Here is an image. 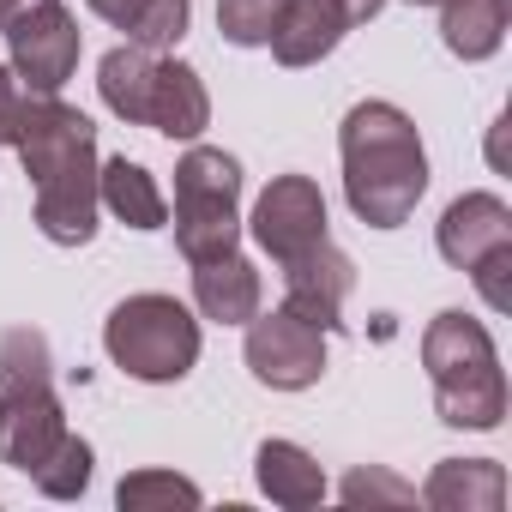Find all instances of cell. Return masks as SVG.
<instances>
[{"label": "cell", "mask_w": 512, "mask_h": 512, "mask_svg": "<svg viewBox=\"0 0 512 512\" xmlns=\"http://www.w3.org/2000/svg\"><path fill=\"white\" fill-rule=\"evenodd\" d=\"M97 199L127 229H163L169 223V199H163V187L145 163H127V157L97 163Z\"/></svg>", "instance_id": "cell-17"}, {"label": "cell", "mask_w": 512, "mask_h": 512, "mask_svg": "<svg viewBox=\"0 0 512 512\" xmlns=\"http://www.w3.org/2000/svg\"><path fill=\"white\" fill-rule=\"evenodd\" d=\"M193 302L217 326H247L253 314H260V272H253V260H241V253L199 260L193 266Z\"/></svg>", "instance_id": "cell-14"}, {"label": "cell", "mask_w": 512, "mask_h": 512, "mask_svg": "<svg viewBox=\"0 0 512 512\" xmlns=\"http://www.w3.org/2000/svg\"><path fill=\"white\" fill-rule=\"evenodd\" d=\"M247 368L272 392H308L326 374V332L308 326L302 314H253L247 320Z\"/></svg>", "instance_id": "cell-9"}, {"label": "cell", "mask_w": 512, "mask_h": 512, "mask_svg": "<svg viewBox=\"0 0 512 512\" xmlns=\"http://www.w3.org/2000/svg\"><path fill=\"white\" fill-rule=\"evenodd\" d=\"M278 272H284V308H290V314H302V320L320 326V332H338V326H344V302H350L356 266L332 247V235H326L320 247L296 253V260H284Z\"/></svg>", "instance_id": "cell-11"}, {"label": "cell", "mask_w": 512, "mask_h": 512, "mask_svg": "<svg viewBox=\"0 0 512 512\" xmlns=\"http://www.w3.org/2000/svg\"><path fill=\"white\" fill-rule=\"evenodd\" d=\"M410 7H446V0H410Z\"/></svg>", "instance_id": "cell-28"}, {"label": "cell", "mask_w": 512, "mask_h": 512, "mask_svg": "<svg viewBox=\"0 0 512 512\" xmlns=\"http://www.w3.org/2000/svg\"><path fill=\"white\" fill-rule=\"evenodd\" d=\"M19 7H31V0H0V25H7V19H13Z\"/></svg>", "instance_id": "cell-27"}, {"label": "cell", "mask_w": 512, "mask_h": 512, "mask_svg": "<svg viewBox=\"0 0 512 512\" xmlns=\"http://www.w3.org/2000/svg\"><path fill=\"white\" fill-rule=\"evenodd\" d=\"M338 494H344L350 506H410V500H416V488L398 482V476H386V470H350Z\"/></svg>", "instance_id": "cell-23"}, {"label": "cell", "mask_w": 512, "mask_h": 512, "mask_svg": "<svg viewBox=\"0 0 512 512\" xmlns=\"http://www.w3.org/2000/svg\"><path fill=\"white\" fill-rule=\"evenodd\" d=\"M338 7H344V19H350V25H368V19L386 7V0H338Z\"/></svg>", "instance_id": "cell-26"}, {"label": "cell", "mask_w": 512, "mask_h": 512, "mask_svg": "<svg viewBox=\"0 0 512 512\" xmlns=\"http://www.w3.org/2000/svg\"><path fill=\"white\" fill-rule=\"evenodd\" d=\"M121 512H163V506H199V482L175 476V470H133L115 488Z\"/></svg>", "instance_id": "cell-21"}, {"label": "cell", "mask_w": 512, "mask_h": 512, "mask_svg": "<svg viewBox=\"0 0 512 512\" xmlns=\"http://www.w3.org/2000/svg\"><path fill=\"white\" fill-rule=\"evenodd\" d=\"M13 151L25 157V175L37 187V229L55 247H85L97 235V127L61 97H31L19 109Z\"/></svg>", "instance_id": "cell-1"}, {"label": "cell", "mask_w": 512, "mask_h": 512, "mask_svg": "<svg viewBox=\"0 0 512 512\" xmlns=\"http://www.w3.org/2000/svg\"><path fill=\"white\" fill-rule=\"evenodd\" d=\"M253 241H260L272 260H296V253L326 241V193L308 175H278L260 205H253Z\"/></svg>", "instance_id": "cell-10"}, {"label": "cell", "mask_w": 512, "mask_h": 512, "mask_svg": "<svg viewBox=\"0 0 512 512\" xmlns=\"http://www.w3.org/2000/svg\"><path fill=\"white\" fill-rule=\"evenodd\" d=\"M422 506L434 512H500L506 506V470L494 458H440L422 482Z\"/></svg>", "instance_id": "cell-15"}, {"label": "cell", "mask_w": 512, "mask_h": 512, "mask_svg": "<svg viewBox=\"0 0 512 512\" xmlns=\"http://www.w3.org/2000/svg\"><path fill=\"white\" fill-rule=\"evenodd\" d=\"M440 260L446 266H458V272H476L488 253H500V247H512V211H506V199L500 193H464V199H452L446 205V217H440Z\"/></svg>", "instance_id": "cell-12"}, {"label": "cell", "mask_w": 512, "mask_h": 512, "mask_svg": "<svg viewBox=\"0 0 512 512\" xmlns=\"http://www.w3.org/2000/svg\"><path fill=\"white\" fill-rule=\"evenodd\" d=\"M284 13V0H217V31L235 49H260Z\"/></svg>", "instance_id": "cell-22"}, {"label": "cell", "mask_w": 512, "mask_h": 512, "mask_svg": "<svg viewBox=\"0 0 512 512\" xmlns=\"http://www.w3.org/2000/svg\"><path fill=\"white\" fill-rule=\"evenodd\" d=\"M344 31H356V25L344 19L338 0H284V13H278L266 43H272L278 67H314L344 43Z\"/></svg>", "instance_id": "cell-13"}, {"label": "cell", "mask_w": 512, "mask_h": 512, "mask_svg": "<svg viewBox=\"0 0 512 512\" xmlns=\"http://www.w3.org/2000/svg\"><path fill=\"white\" fill-rule=\"evenodd\" d=\"M103 350L127 380L145 386H175L193 374L199 362V320L175 302V296H127L109 320H103Z\"/></svg>", "instance_id": "cell-6"}, {"label": "cell", "mask_w": 512, "mask_h": 512, "mask_svg": "<svg viewBox=\"0 0 512 512\" xmlns=\"http://www.w3.org/2000/svg\"><path fill=\"white\" fill-rule=\"evenodd\" d=\"M506 272H512V247L488 253V260L470 272V278H476V290H482V302H488L494 314H506V308H512V278H506Z\"/></svg>", "instance_id": "cell-24"}, {"label": "cell", "mask_w": 512, "mask_h": 512, "mask_svg": "<svg viewBox=\"0 0 512 512\" xmlns=\"http://www.w3.org/2000/svg\"><path fill=\"white\" fill-rule=\"evenodd\" d=\"M0 37H7L13 79L31 97H61V85L73 79L79 49H85L79 19L61 7V0H31V7H19L7 25H0Z\"/></svg>", "instance_id": "cell-8"}, {"label": "cell", "mask_w": 512, "mask_h": 512, "mask_svg": "<svg viewBox=\"0 0 512 512\" xmlns=\"http://www.w3.org/2000/svg\"><path fill=\"white\" fill-rule=\"evenodd\" d=\"M338 151H344V199L368 229H398L410 223V211L428 193V151L416 121L398 103H356L338 127Z\"/></svg>", "instance_id": "cell-2"}, {"label": "cell", "mask_w": 512, "mask_h": 512, "mask_svg": "<svg viewBox=\"0 0 512 512\" xmlns=\"http://www.w3.org/2000/svg\"><path fill=\"white\" fill-rule=\"evenodd\" d=\"M422 368L434 380V410L446 428H476V434L500 428L506 374H500V350L482 320H470L464 308L434 314L422 332Z\"/></svg>", "instance_id": "cell-3"}, {"label": "cell", "mask_w": 512, "mask_h": 512, "mask_svg": "<svg viewBox=\"0 0 512 512\" xmlns=\"http://www.w3.org/2000/svg\"><path fill=\"white\" fill-rule=\"evenodd\" d=\"M91 464H97V452H91V440H79L73 428H67V440L31 470V482L49 494V500H79L85 488H91Z\"/></svg>", "instance_id": "cell-20"}, {"label": "cell", "mask_w": 512, "mask_h": 512, "mask_svg": "<svg viewBox=\"0 0 512 512\" xmlns=\"http://www.w3.org/2000/svg\"><path fill=\"white\" fill-rule=\"evenodd\" d=\"M85 7L127 31V43L151 49V55H169L181 37H187V19H193V0H85Z\"/></svg>", "instance_id": "cell-18"}, {"label": "cell", "mask_w": 512, "mask_h": 512, "mask_svg": "<svg viewBox=\"0 0 512 512\" xmlns=\"http://www.w3.org/2000/svg\"><path fill=\"white\" fill-rule=\"evenodd\" d=\"M19 109H25V85L13 79V67H0V145H13V133H19Z\"/></svg>", "instance_id": "cell-25"}, {"label": "cell", "mask_w": 512, "mask_h": 512, "mask_svg": "<svg viewBox=\"0 0 512 512\" xmlns=\"http://www.w3.org/2000/svg\"><path fill=\"white\" fill-rule=\"evenodd\" d=\"M61 440H67V410L55 398L49 338L13 326L0 338V464L31 476Z\"/></svg>", "instance_id": "cell-5"}, {"label": "cell", "mask_w": 512, "mask_h": 512, "mask_svg": "<svg viewBox=\"0 0 512 512\" xmlns=\"http://www.w3.org/2000/svg\"><path fill=\"white\" fill-rule=\"evenodd\" d=\"M97 91L109 103V115L133 121V127H151L163 139H199L211 127V97H205V79L187 67V61H169V55H151L139 43H121L103 55L97 67Z\"/></svg>", "instance_id": "cell-4"}, {"label": "cell", "mask_w": 512, "mask_h": 512, "mask_svg": "<svg viewBox=\"0 0 512 512\" xmlns=\"http://www.w3.org/2000/svg\"><path fill=\"white\" fill-rule=\"evenodd\" d=\"M241 163L217 145H193L175 163V247L187 266L235 253L241 241Z\"/></svg>", "instance_id": "cell-7"}, {"label": "cell", "mask_w": 512, "mask_h": 512, "mask_svg": "<svg viewBox=\"0 0 512 512\" xmlns=\"http://www.w3.org/2000/svg\"><path fill=\"white\" fill-rule=\"evenodd\" d=\"M440 37L458 61H488L506 43V0H446Z\"/></svg>", "instance_id": "cell-19"}, {"label": "cell", "mask_w": 512, "mask_h": 512, "mask_svg": "<svg viewBox=\"0 0 512 512\" xmlns=\"http://www.w3.org/2000/svg\"><path fill=\"white\" fill-rule=\"evenodd\" d=\"M253 476H260V494L272 506H290V512H308V506L326 500V470L296 440H266L253 452Z\"/></svg>", "instance_id": "cell-16"}]
</instances>
